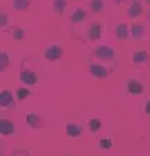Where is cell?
<instances>
[{
    "label": "cell",
    "instance_id": "6da1fadb",
    "mask_svg": "<svg viewBox=\"0 0 150 156\" xmlns=\"http://www.w3.org/2000/svg\"><path fill=\"white\" fill-rule=\"evenodd\" d=\"M93 55H95L98 61L105 62V64H113L115 62V51H113L110 45H98V47L93 51Z\"/></svg>",
    "mask_w": 150,
    "mask_h": 156
},
{
    "label": "cell",
    "instance_id": "7a4b0ae2",
    "mask_svg": "<svg viewBox=\"0 0 150 156\" xmlns=\"http://www.w3.org/2000/svg\"><path fill=\"white\" fill-rule=\"evenodd\" d=\"M88 72H90V76L95 77V79H105L112 74V67H108L107 64H90Z\"/></svg>",
    "mask_w": 150,
    "mask_h": 156
},
{
    "label": "cell",
    "instance_id": "3957f363",
    "mask_svg": "<svg viewBox=\"0 0 150 156\" xmlns=\"http://www.w3.org/2000/svg\"><path fill=\"white\" fill-rule=\"evenodd\" d=\"M20 81L25 86H35L37 81H38V76H37V72L33 69L22 67V71H20Z\"/></svg>",
    "mask_w": 150,
    "mask_h": 156
},
{
    "label": "cell",
    "instance_id": "277c9868",
    "mask_svg": "<svg viewBox=\"0 0 150 156\" xmlns=\"http://www.w3.org/2000/svg\"><path fill=\"white\" fill-rule=\"evenodd\" d=\"M43 55H45L47 61L55 62V61H58V59H62V55H63V49L60 47V45H57V44H52V45H48V47L45 49Z\"/></svg>",
    "mask_w": 150,
    "mask_h": 156
},
{
    "label": "cell",
    "instance_id": "5b68a950",
    "mask_svg": "<svg viewBox=\"0 0 150 156\" xmlns=\"http://www.w3.org/2000/svg\"><path fill=\"white\" fill-rule=\"evenodd\" d=\"M15 106V98H13L12 91L8 89H2L0 92V108L2 109H10Z\"/></svg>",
    "mask_w": 150,
    "mask_h": 156
},
{
    "label": "cell",
    "instance_id": "8992f818",
    "mask_svg": "<svg viewBox=\"0 0 150 156\" xmlns=\"http://www.w3.org/2000/svg\"><path fill=\"white\" fill-rule=\"evenodd\" d=\"M148 61H150V55L145 49H140V51H135L132 54V62L135 66H148Z\"/></svg>",
    "mask_w": 150,
    "mask_h": 156
},
{
    "label": "cell",
    "instance_id": "52a82bcc",
    "mask_svg": "<svg viewBox=\"0 0 150 156\" xmlns=\"http://www.w3.org/2000/svg\"><path fill=\"white\" fill-rule=\"evenodd\" d=\"M127 91H128V94L140 96V94H143L145 87H143V84L140 81H137V79H128V81H127Z\"/></svg>",
    "mask_w": 150,
    "mask_h": 156
},
{
    "label": "cell",
    "instance_id": "ba28073f",
    "mask_svg": "<svg viewBox=\"0 0 150 156\" xmlns=\"http://www.w3.org/2000/svg\"><path fill=\"white\" fill-rule=\"evenodd\" d=\"M25 122L28 128L32 129H40L43 126V119L40 118L38 114H35V112H28V114L25 116Z\"/></svg>",
    "mask_w": 150,
    "mask_h": 156
},
{
    "label": "cell",
    "instance_id": "9c48e42d",
    "mask_svg": "<svg viewBox=\"0 0 150 156\" xmlns=\"http://www.w3.org/2000/svg\"><path fill=\"white\" fill-rule=\"evenodd\" d=\"M142 14H143L142 4H140L138 0H133L132 4L128 5V9H127V15H128V19H138Z\"/></svg>",
    "mask_w": 150,
    "mask_h": 156
},
{
    "label": "cell",
    "instance_id": "30bf717a",
    "mask_svg": "<svg viewBox=\"0 0 150 156\" xmlns=\"http://www.w3.org/2000/svg\"><path fill=\"white\" fill-rule=\"evenodd\" d=\"M87 20V10L82 7H75L72 12V15H70V22L72 24H82V22Z\"/></svg>",
    "mask_w": 150,
    "mask_h": 156
},
{
    "label": "cell",
    "instance_id": "8fae6325",
    "mask_svg": "<svg viewBox=\"0 0 150 156\" xmlns=\"http://www.w3.org/2000/svg\"><path fill=\"white\" fill-rule=\"evenodd\" d=\"M127 37H130V27L125 22H120L115 25V39L118 41H125Z\"/></svg>",
    "mask_w": 150,
    "mask_h": 156
},
{
    "label": "cell",
    "instance_id": "7c38bea8",
    "mask_svg": "<svg viewBox=\"0 0 150 156\" xmlns=\"http://www.w3.org/2000/svg\"><path fill=\"white\" fill-rule=\"evenodd\" d=\"M0 133H2V136L13 134V133H15V124H13V121L3 118L2 121H0Z\"/></svg>",
    "mask_w": 150,
    "mask_h": 156
},
{
    "label": "cell",
    "instance_id": "4fadbf2b",
    "mask_svg": "<svg viewBox=\"0 0 150 156\" xmlns=\"http://www.w3.org/2000/svg\"><path fill=\"white\" fill-rule=\"evenodd\" d=\"M65 133L70 136V138H78L82 134V124L80 122H68L65 128Z\"/></svg>",
    "mask_w": 150,
    "mask_h": 156
},
{
    "label": "cell",
    "instance_id": "5bb4252c",
    "mask_svg": "<svg viewBox=\"0 0 150 156\" xmlns=\"http://www.w3.org/2000/svg\"><path fill=\"white\" fill-rule=\"evenodd\" d=\"M102 37V25L100 24H92L88 29V41L95 42Z\"/></svg>",
    "mask_w": 150,
    "mask_h": 156
},
{
    "label": "cell",
    "instance_id": "9a60e30c",
    "mask_svg": "<svg viewBox=\"0 0 150 156\" xmlns=\"http://www.w3.org/2000/svg\"><path fill=\"white\" fill-rule=\"evenodd\" d=\"M13 9L17 12H28V9L32 7V2L30 0H13Z\"/></svg>",
    "mask_w": 150,
    "mask_h": 156
},
{
    "label": "cell",
    "instance_id": "2e32d148",
    "mask_svg": "<svg viewBox=\"0 0 150 156\" xmlns=\"http://www.w3.org/2000/svg\"><path fill=\"white\" fill-rule=\"evenodd\" d=\"M143 35H145V27H143L142 24H133L132 27H130V37L142 39Z\"/></svg>",
    "mask_w": 150,
    "mask_h": 156
},
{
    "label": "cell",
    "instance_id": "e0dca14e",
    "mask_svg": "<svg viewBox=\"0 0 150 156\" xmlns=\"http://www.w3.org/2000/svg\"><path fill=\"white\" fill-rule=\"evenodd\" d=\"M90 9L93 12H103L107 9L105 0H90Z\"/></svg>",
    "mask_w": 150,
    "mask_h": 156
},
{
    "label": "cell",
    "instance_id": "ac0fdd59",
    "mask_svg": "<svg viewBox=\"0 0 150 156\" xmlns=\"http://www.w3.org/2000/svg\"><path fill=\"white\" fill-rule=\"evenodd\" d=\"M67 5H68L67 0H53V10H55L58 15H62L63 12H65Z\"/></svg>",
    "mask_w": 150,
    "mask_h": 156
},
{
    "label": "cell",
    "instance_id": "d6986e66",
    "mask_svg": "<svg viewBox=\"0 0 150 156\" xmlns=\"http://www.w3.org/2000/svg\"><path fill=\"white\" fill-rule=\"evenodd\" d=\"M12 37L15 39V41H23L25 39V30H23L22 27H12Z\"/></svg>",
    "mask_w": 150,
    "mask_h": 156
},
{
    "label": "cell",
    "instance_id": "ffe728a7",
    "mask_svg": "<svg viewBox=\"0 0 150 156\" xmlns=\"http://www.w3.org/2000/svg\"><path fill=\"white\" fill-rule=\"evenodd\" d=\"M100 128H102V121H100V119H97V118L88 119V129H90L92 133L100 131Z\"/></svg>",
    "mask_w": 150,
    "mask_h": 156
},
{
    "label": "cell",
    "instance_id": "44dd1931",
    "mask_svg": "<svg viewBox=\"0 0 150 156\" xmlns=\"http://www.w3.org/2000/svg\"><path fill=\"white\" fill-rule=\"evenodd\" d=\"M30 94H32V92H30L27 87H18V89H17V99H18V101H23V99H27Z\"/></svg>",
    "mask_w": 150,
    "mask_h": 156
},
{
    "label": "cell",
    "instance_id": "7402d4cb",
    "mask_svg": "<svg viewBox=\"0 0 150 156\" xmlns=\"http://www.w3.org/2000/svg\"><path fill=\"white\" fill-rule=\"evenodd\" d=\"M8 54L7 52H2L0 54V71H5L7 67H8Z\"/></svg>",
    "mask_w": 150,
    "mask_h": 156
},
{
    "label": "cell",
    "instance_id": "603a6c76",
    "mask_svg": "<svg viewBox=\"0 0 150 156\" xmlns=\"http://www.w3.org/2000/svg\"><path fill=\"white\" fill-rule=\"evenodd\" d=\"M98 144H100V148H102V149H110L113 146V141L110 138H102Z\"/></svg>",
    "mask_w": 150,
    "mask_h": 156
},
{
    "label": "cell",
    "instance_id": "cb8c5ba5",
    "mask_svg": "<svg viewBox=\"0 0 150 156\" xmlns=\"http://www.w3.org/2000/svg\"><path fill=\"white\" fill-rule=\"evenodd\" d=\"M7 24H8V15L3 12L2 15H0V25H2V29H5L7 27Z\"/></svg>",
    "mask_w": 150,
    "mask_h": 156
},
{
    "label": "cell",
    "instance_id": "d4e9b609",
    "mask_svg": "<svg viewBox=\"0 0 150 156\" xmlns=\"http://www.w3.org/2000/svg\"><path fill=\"white\" fill-rule=\"evenodd\" d=\"M143 111H145L147 114L150 116V101H147V102H145V108H143Z\"/></svg>",
    "mask_w": 150,
    "mask_h": 156
},
{
    "label": "cell",
    "instance_id": "484cf974",
    "mask_svg": "<svg viewBox=\"0 0 150 156\" xmlns=\"http://www.w3.org/2000/svg\"><path fill=\"white\" fill-rule=\"evenodd\" d=\"M10 156H27V153H15V154H10Z\"/></svg>",
    "mask_w": 150,
    "mask_h": 156
},
{
    "label": "cell",
    "instance_id": "4316f807",
    "mask_svg": "<svg viewBox=\"0 0 150 156\" xmlns=\"http://www.w3.org/2000/svg\"><path fill=\"white\" fill-rule=\"evenodd\" d=\"M115 4H122V2H127V0H113Z\"/></svg>",
    "mask_w": 150,
    "mask_h": 156
},
{
    "label": "cell",
    "instance_id": "83f0119b",
    "mask_svg": "<svg viewBox=\"0 0 150 156\" xmlns=\"http://www.w3.org/2000/svg\"><path fill=\"white\" fill-rule=\"evenodd\" d=\"M147 17H148V20H150V10H148V15H147Z\"/></svg>",
    "mask_w": 150,
    "mask_h": 156
},
{
    "label": "cell",
    "instance_id": "f1b7e54d",
    "mask_svg": "<svg viewBox=\"0 0 150 156\" xmlns=\"http://www.w3.org/2000/svg\"><path fill=\"white\" fill-rule=\"evenodd\" d=\"M145 2H148V4H150V0H145Z\"/></svg>",
    "mask_w": 150,
    "mask_h": 156
}]
</instances>
